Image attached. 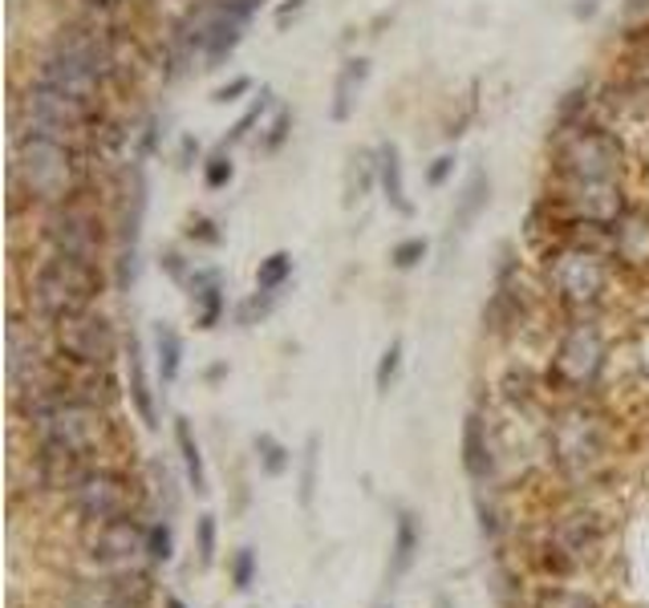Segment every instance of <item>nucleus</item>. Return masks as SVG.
<instances>
[{"label":"nucleus","instance_id":"f257e3e1","mask_svg":"<svg viewBox=\"0 0 649 608\" xmlns=\"http://www.w3.org/2000/svg\"><path fill=\"white\" fill-rule=\"evenodd\" d=\"M90 182H102L90 138L13 114V154H9V207H13V215H21L25 207H29V215L46 212Z\"/></svg>","mask_w":649,"mask_h":608},{"label":"nucleus","instance_id":"f03ea898","mask_svg":"<svg viewBox=\"0 0 649 608\" xmlns=\"http://www.w3.org/2000/svg\"><path fill=\"white\" fill-rule=\"evenodd\" d=\"M16 414L29 426L37 455L62 458L74 467H93L110 451L114 422H110L106 406H93V402L53 390V394H41L25 406H16Z\"/></svg>","mask_w":649,"mask_h":608},{"label":"nucleus","instance_id":"7ed1b4c3","mask_svg":"<svg viewBox=\"0 0 649 608\" xmlns=\"http://www.w3.org/2000/svg\"><path fill=\"white\" fill-rule=\"evenodd\" d=\"M544 446L564 483L585 486L613 467V418L597 397H560L544 422Z\"/></svg>","mask_w":649,"mask_h":608},{"label":"nucleus","instance_id":"20e7f679","mask_svg":"<svg viewBox=\"0 0 649 608\" xmlns=\"http://www.w3.org/2000/svg\"><path fill=\"white\" fill-rule=\"evenodd\" d=\"M540 276L548 301L564 317H601L618 292V264L605 248L581 240H560L540 252Z\"/></svg>","mask_w":649,"mask_h":608},{"label":"nucleus","instance_id":"39448f33","mask_svg":"<svg viewBox=\"0 0 649 608\" xmlns=\"http://www.w3.org/2000/svg\"><path fill=\"white\" fill-rule=\"evenodd\" d=\"M110 284L106 264H86L74 256H58V252H37L21 273V292H25V308L53 325L62 317H74L81 308H93L102 301Z\"/></svg>","mask_w":649,"mask_h":608},{"label":"nucleus","instance_id":"423d86ee","mask_svg":"<svg viewBox=\"0 0 649 608\" xmlns=\"http://www.w3.org/2000/svg\"><path fill=\"white\" fill-rule=\"evenodd\" d=\"M106 182H90L74 191L69 199L53 203L46 212H37V243L58 256H74L86 264H106L114 248V219L106 207Z\"/></svg>","mask_w":649,"mask_h":608},{"label":"nucleus","instance_id":"0eeeda50","mask_svg":"<svg viewBox=\"0 0 649 608\" xmlns=\"http://www.w3.org/2000/svg\"><path fill=\"white\" fill-rule=\"evenodd\" d=\"M613 365V337L601 317H564L548 353L544 385L557 397H597Z\"/></svg>","mask_w":649,"mask_h":608},{"label":"nucleus","instance_id":"6e6552de","mask_svg":"<svg viewBox=\"0 0 649 608\" xmlns=\"http://www.w3.org/2000/svg\"><path fill=\"white\" fill-rule=\"evenodd\" d=\"M629 147L621 130L601 118L576 126L569 135L548 138V182H625Z\"/></svg>","mask_w":649,"mask_h":608},{"label":"nucleus","instance_id":"1a4fd4ad","mask_svg":"<svg viewBox=\"0 0 649 608\" xmlns=\"http://www.w3.org/2000/svg\"><path fill=\"white\" fill-rule=\"evenodd\" d=\"M114 203H110V219H114V248H110V284L118 292H135L142 280V231H147V212H151V179H147V163L130 159L118 175H114Z\"/></svg>","mask_w":649,"mask_h":608},{"label":"nucleus","instance_id":"9d476101","mask_svg":"<svg viewBox=\"0 0 649 608\" xmlns=\"http://www.w3.org/2000/svg\"><path fill=\"white\" fill-rule=\"evenodd\" d=\"M540 568L552 577H576L605 556V523L597 511H564L544 528L536 544Z\"/></svg>","mask_w":649,"mask_h":608},{"label":"nucleus","instance_id":"9b49d317","mask_svg":"<svg viewBox=\"0 0 649 608\" xmlns=\"http://www.w3.org/2000/svg\"><path fill=\"white\" fill-rule=\"evenodd\" d=\"M69 507L78 511V519L90 523H114V519L139 516L142 486L135 474H126L123 467H110V463H93L81 471V479L69 491Z\"/></svg>","mask_w":649,"mask_h":608},{"label":"nucleus","instance_id":"f8f14e48","mask_svg":"<svg viewBox=\"0 0 649 608\" xmlns=\"http://www.w3.org/2000/svg\"><path fill=\"white\" fill-rule=\"evenodd\" d=\"M53 333V350L58 357L74 365H106L114 369V362L123 357V337L114 329V320L93 304V308H81L74 317H62L49 325Z\"/></svg>","mask_w":649,"mask_h":608},{"label":"nucleus","instance_id":"ddd939ff","mask_svg":"<svg viewBox=\"0 0 649 608\" xmlns=\"http://www.w3.org/2000/svg\"><path fill=\"white\" fill-rule=\"evenodd\" d=\"M527 320V289H524V264H520V248L504 243L499 259H495L492 296L483 304V329L492 337L520 333Z\"/></svg>","mask_w":649,"mask_h":608},{"label":"nucleus","instance_id":"4468645a","mask_svg":"<svg viewBox=\"0 0 649 608\" xmlns=\"http://www.w3.org/2000/svg\"><path fill=\"white\" fill-rule=\"evenodd\" d=\"M81 552L98 572H135V563L147 556V523H139V516L90 523L81 535Z\"/></svg>","mask_w":649,"mask_h":608},{"label":"nucleus","instance_id":"2eb2a0df","mask_svg":"<svg viewBox=\"0 0 649 608\" xmlns=\"http://www.w3.org/2000/svg\"><path fill=\"white\" fill-rule=\"evenodd\" d=\"M268 9V0H216L207 21V46H203V69H224L244 46L252 21Z\"/></svg>","mask_w":649,"mask_h":608},{"label":"nucleus","instance_id":"dca6fc26","mask_svg":"<svg viewBox=\"0 0 649 608\" xmlns=\"http://www.w3.org/2000/svg\"><path fill=\"white\" fill-rule=\"evenodd\" d=\"M605 252L621 276L649 280V203H629L605 231Z\"/></svg>","mask_w":649,"mask_h":608},{"label":"nucleus","instance_id":"f3484780","mask_svg":"<svg viewBox=\"0 0 649 608\" xmlns=\"http://www.w3.org/2000/svg\"><path fill=\"white\" fill-rule=\"evenodd\" d=\"M151 577L147 572H106L98 580H78L65 608H147Z\"/></svg>","mask_w":649,"mask_h":608},{"label":"nucleus","instance_id":"a211bd4d","mask_svg":"<svg viewBox=\"0 0 649 608\" xmlns=\"http://www.w3.org/2000/svg\"><path fill=\"white\" fill-rule=\"evenodd\" d=\"M187 296H191L195 329L212 333V329L224 325V317H228V284H224V273H219V268L195 264V273L187 280Z\"/></svg>","mask_w":649,"mask_h":608},{"label":"nucleus","instance_id":"6ab92c4d","mask_svg":"<svg viewBox=\"0 0 649 608\" xmlns=\"http://www.w3.org/2000/svg\"><path fill=\"white\" fill-rule=\"evenodd\" d=\"M492 191H495V179L487 167H475L471 175L463 179L459 187V195L450 203V215H447V243L463 240L467 231L475 228L483 219V212L492 207Z\"/></svg>","mask_w":649,"mask_h":608},{"label":"nucleus","instance_id":"aec40b11","mask_svg":"<svg viewBox=\"0 0 649 608\" xmlns=\"http://www.w3.org/2000/svg\"><path fill=\"white\" fill-rule=\"evenodd\" d=\"M123 369H126V397L139 414V422L147 430H158V410H155V390H151V373H147V350L135 333L123 337Z\"/></svg>","mask_w":649,"mask_h":608},{"label":"nucleus","instance_id":"412c9836","mask_svg":"<svg viewBox=\"0 0 649 608\" xmlns=\"http://www.w3.org/2000/svg\"><path fill=\"white\" fill-rule=\"evenodd\" d=\"M370 74H373V65L370 58H361V53H349V58L338 65L333 90H329V118L338 122V126L357 114V102H361V93L370 86Z\"/></svg>","mask_w":649,"mask_h":608},{"label":"nucleus","instance_id":"4be33fe9","mask_svg":"<svg viewBox=\"0 0 649 608\" xmlns=\"http://www.w3.org/2000/svg\"><path fill=\"white\" fill-rule=\"evenodd\" d=\"M459 451H463V471L471 483H492L495 474V442H492V422H487V414L483 410H471L463 418V442H459Z\"/></svg>","mask_w":649,"mask_h":608},{"label":"nucleus","instance_id":"5701e85b","mask_svg":"<svg viewBox=\"0 0 649 608\" xmlns=\"http://www.w3.org/2000/svg\"><path fill=\"white\" fill-rule=\"evenodd\" d=\"M378 195L386 199V207L394 215H403V219L415 215V199H410V187H406L403 147L394 138L378 142Z\"/></svg>","mask_w":649,"mask_h":608},{"label":"nucleus","instance_id":"b1692460","mask_svg":"<svg viewBox=\"0 0 649 608\" xmlns=\"http://www.w3.org/2000/svg\"><path fill=\"white\" fill-rule=\"evenodd\" d=\"M597 81L593 77H581V81H572L569 90L557 98V106H552V122H548V138H560L576 130V126H585L593 122V110H597Z\"/></svg>","mask_w":649,"mask_h":608},{"label":"nucleus","instance_id":"393cba45","mask_svg":"<svg viewBox=\"0 0 649 608\" xmlns=\"http://www.w3.org/2000/svg\"><path fill=\"white\" fill-rule=\"evenodd\" d=\"M69 21H86V25H102V29H130L139 0H65Z\"/></svg>","mask_w":649,"mask_h":608},{"label":"nucleus","instance_id":"a878e982","mask_svg":"<svg viewBox=\"0 0 649 608\" xmlns=\"http://www.w3.org/2000/svg\"><path fill=\"white\" fill-rule=\"evenodd\" d=\"M277 93H272V86H260V90L252 93V102H247V110L240 114V118L228 126V135L219 138V147H228V151H236L240 142H252V138L260 135V126L268 122V114L277 110Z\"/></svg>","mask_w":649,"mask_h":608},{"label":"nucleus","instance_id":"bb28decb","mask_svg":"<svg viewBox=\"0 0 649 608\" xmlns=\"http://www.w3.org/2000/svg\"><path fill=\"white\" fill-rule=\"evenodd\" d=\"M418 547H422V528H418V519L410 511H398L394 519V544H390V568H386V580H403L410 572V563L418 560Z\"/></svg>","mask_w":649,"mask_h":608},{"label":"nucleus","instance_id":"cd10ccee","mask_svg":"<svg viewBox=\"0 0 649 608\" xmlns=\"http://www.w3.org/2000/svg\"><path fill=\"white\" fill-rule=\"evenodd\" d=\"M151 345H155V369H158V381L163 385H175L179 373H183V333L167 325V320H158L155 333H151Z\"/></svg>","mask_w":649,"mask_h":608},{"label":"nucleus","instance_id":"c85d7f7f","mask_svg":"<svg viewBox=\"0 0 649 608\" xmlns=\"http://www.w3.org/2000/svg\"><path fill=\"white\" fill-rule=\"evenodd\" d=\"M175 451H179V463H183L187 471V483L195 495H207V467H203V451H200V439H195V426L191 418H175Z\"/></svg>","mask_w":649,"mask_h":608},{"label":"nucleus","instance_id":"c756f323","mask_svg":"<svg viewBox=\"0 0 649 608\" xmlns=\"http://www.w3.org/2000/svg\"><path fill=\"white\" fill-rule=\"evenodd\" d=\"M378 191V147L373 151H354L349 167H345V203L354 207L361 199Z\"/></svg>","mask_w":649,"mask_h":608},{"label":"nucleus","instance_id":"7c9ffc66","mask_svg":"<svg viewBox=\"0 0 649 608\" xmlns=\"http://www.w3.org/2000/svg\"><path fill=\"white\" fill-rule=\"evenodd\" d=\"M163 142H167V118L158 114V110H147L139 122H135V142H130V159H139L151 167V159H158L163 151Z\"/></svg>","mask_w":649,"mask_h":608},{"label":"nucleus","instance_id":"2f4dec72","mask_svg":"<svg viewBox=\"0 0 649 608\" xmlns=\"http://www.w3.org/2000/svg\"><path fill=\"white\" fill-rule=\"evenodd\" d=\"M293 126H296V110L280 102V106L268 114V122L260 126V135H256V151H260L264 159L280 154L289 147V138H293Z\"/></svg>","mask_w":649,"mask_h":608},{"label":"nucleus","instance_id":"473e14b6","mask_svg":"<svg viewBox=\"0 0 649 608\" xmlns=\"http://www.w3.org/2000/svg\"><path fill=\"white\" fill-rule=\"evenodd\" d=\"M293 252H284V248H277V252H268V256L256 264V289L260 292H284L289 289V280H293Z\"/></svg>","mask_w":649,"mask_h":608},{"label":"nucleus","instance_id":"72a5a7b5","mask_svg":"<svg viewBox=\"0 0 649 608\" xmlns=\"http://www.w3.org/2000/svg\"><path fill=\"white\" fill-rule=\"evenodd\" d=\"M200 179H203V187H207V191H228V187L236 182L232 151H228V147H216V151H212L200 163Z\"/></svg>","mask_w":649,"mask_h":608},{"label":"nucleus","instance_id":"f704fd0d","mask_svg":"<svg viewBox=\"0 0 649 608\" xmlns=\"http://www.w3.org/2000/svg\"><path fill=\"white\" fill-rule=\"evenodd\" d=\"M252 446H256V458H260L264 474H272V479H277V474H284L289 467H293V451H289L277 434H268V430H264V434L252 439Z\"/></svg>","mask_w":649,"mask_h":608},{"label":"nucleus","instance_id":"c9c22d12","mask_svg":"<svg viewBox=\"0 0 649 608\" xmlns=\"http://www.w3.org/2000/svg\"><path fill=\"white\" fill-rule=\"evenodd\" d=\"M403 357H406V341L403 337H394L386 350H382L378 365H373V385H378V394H390L394 381L403 378Z\"/></svg>","mask_w":649,"mask_h":608},{"label":"nucleus","instance_id":"e433bc0d","mask_svg":"<svg viewBox=\"0 0 649 608\" xmlns=\"http://www.w3.org/2000/svg\"><path fill=\"white\" fill-rule=\"evenodd\" d=\"M183 240L191 243V248H219V243L228 240V231H224V224H219L216 215H187L183 224Z\"/></svg>","mask_w":649,"mask_h":608},{"label":"nucleus","instance_id":"4c0bfd02","mask_svg":"<svg viewBox=\"0 0 649 608\" xmlns=\"http://www.w3.org/2000/svg\"><path fill=\"white\" fill-rule=\"evenodd\" d=\"M427 256H431V240H427V236H403V240L390 248V268L415 273Z\"/></svg>","mask_w":649,"mask_h":608},{"label":"nucleus","instance_id":"58836bf2","mask_svg":"<svg viewBox=\"0 0 649 608\" xmlns=\"http://www.w3.org/2000/svg\"><path fill=\"white\" fill-rule=\"evenodd\" d=\"M532 608H601V600L593 593H581V588H557V584H548L536 593V605Z\"/></svg>","mask_w":649,"mask_h":608},{"label":"nucleus","instance_id":"ea45409f","mask_svg":"<svg viewBox=\"0 0 649 608\" xmlns=\"http://www.w3.org/2000/svg\"><path fill=\"white\" fill-rule=\"evenodd\" d=\"M277 292H252V296H247V301H240V308H236V325H260L264 317H268V313H272V308H277Z\"/></svg>","mask_w":649,"mask_h":608},{"label":"nucleus","instance_id":"a19ab883","mask_svg":"<svg viewBox=\"0 0 649 608\" xmlns=\"http://www.w3.org/2000/svg\"><path fill=\"white\" fill-rule=\"evenodd\" d=\"M195 264H200V259H187L183 248H163V256H158V268H163V276H167V280H175L179 289H187V280H191V273H195Z\"/></svg>","mask_w":649,"mask_h":608},{"label":"nucleus","instance_id":"79ce46f5","mask_svg":"<svg viewBox=\"0 0 649 608\" xmlns=\"http://www.w3.org/2000/svg\"><path fill=\"white\" fill-rule=\"evenodd\" d=\"M170 556H175V535H170V528L163 523V519L147 523V560L167 563Z\"/></svg>","mask_w":649,"mask_h":608},{"label":"nucleus","instance_id":"37998d69","mask_svg":"<svg viewBox=\"0 0 649 608\" xmlns=\"http://www.w3.org/2000/svg\"><path fill=\"white\" fill-rule=\"evenodd\" d=\"M455 167H459V154H455V151H438L431 163H427V175H422V179H427V187H431V191H443V187L455 179Z\"/></svg>","mask_w":649,"mask_h":608},{"label":"nucleus","instance_id":"c03bdc74","mask_svg":"<svg viewBox=\"0 0 649 608\" xmlns=\"http://www.w3.org/2000/svg\"><path fill=\"white\" fill-rule=\"evenodd\" d=\"M317 446L321 442L309 439L305 442V455H301V507H313V491H317Z\"/></svg>","mask_w":649,"mask_h":608},{"label":"nucleus","instance_id":"a18cd8bd","mask_svg":"<svg viewBox=\"0 0 649 608\" xmlns=\"http://www.w3.org/2000/svg\"><path fill=\"white\" fill-rule=\"evenodd\" d=\"M247 93H256V81H252L247 74H236V77H228L224 86L212 90V102H216V106H232V102H240V98H247Z\"/></svg>","mask_w":649,"mask_h":608},{"label":"nucleus","instance_id":"49530a36","mask_svg":"<svg viewBox=\"0 0 649 608\" xmlns=\"http://www.w3.org/2000/svg\"><path fill=\"white\" fill-rule=\"evenodd\" d=\"M232 584L240 593H247V588L256 584V552H252V547H240L232 556Z\"/></svg>","mask_w":649,"mask_h":608},{"label":"nucleus","instance_id":"de8ad7c7","mask_svg":"<svg viewBox=\"0 0 649 608\" xmlns=\"http://www.w3.org/2000/svg\"><path fill=\"white\" fill-rule=\"evenodd\" d=\"M195 547H200V563L216 560V516H200L195 519Z\"/></svg>","mask_w":649,"mask_h":608},{"label":"nucleus","instance_id":"09e8293b","mask_svg":"<svg viewBox=\"0 0 649 608\" xmlns=\"http://www.w3.org/2000/svg\"><path fill=\"white\" fill-rule=\"evenodd\" d=\"M305 9H309V0H284L277 13H272V25H277V33H289V25H296V21L305 16Z\"/></svg>","mask_w":649,"mask_h":608},{"label":"nucleus","instance_id":"8fccbe9b","mask_svg":"<svg viewBox=\"0 0 649 608\" xmlns=\"http://www.w3.org/2000/svg\"><path fill=\"white\" fill-rule=\"evenodd\" d=\"M203 159H207V154H203L200 138H195V135L179 138V170H191L195 163H203Z\"/></svg>","mask_w":649,"mask_h":608},{"label":"nucleus","instance_id":"3c124183","mask_svg":"<svg viewBox=\"0 0 649 608\" xmlns=\"http://www.w3.org/2000/svg\"><path fill=\"white\" fill-rule=\"evenodd\" d=\"M597 13H601V0H576V4H572V16H576V21H593Z\"/></svg>","mask_w":649,"mask_h":608},{"label":"nucleus","instance_id":"603ef678","mask_svg":"<svg viewBox=\"0 0 649 608\" xmlns=\"http://www.w3.org/2000/svg\"><path fill=\"white\" fill-rule=\"evenodd\" d=\"M167 608H187V605L179 600V596H167Z\"/></svg>","mask_w":649,"mask_h":608},{"label":"nucleus","instance_id":"864d4df0","mask_svg":"<svg viewBox=\"0 0 649 608\" xmlns=\"http://www.w3.org/2000/svg\"><path fill=\"white\" fill-rule=\"evenodd\" d=\"M434 608H455V605H450L447 596H438V600H434Z\"/></svg>","mask_w":649,"mask_h":608},{"label":"nucleus","instance_id":"5fc2aeb1","mask_svg":"<svg viewBox=\"0 0 649 608\" xmlns=\"http://www.w3.org/2000/svg\"><path fill=\"white\" fill-rule=\"evenodd\" d=\"M378 608H386V605H378Z\"/></svg>","mask_w":649,"mask_h":608}]
</instances>
